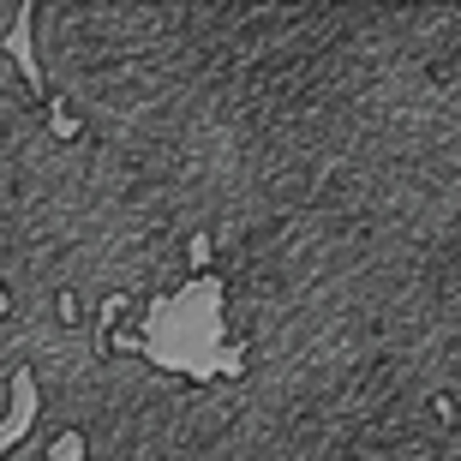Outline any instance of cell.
Returning a JSON list of instances; mask_svg holds the SVG:
<instances>
[{
	"mask_svg": "<svg viewBox=\"0 0 461 461\" xmlns=\"http://www.w3.org/2000/svg\"><path fill=\"white\" fill-rule=\"evenodd\" d=\"M18 13H31V6H13V0H6V6H0V31H6V18H18Z\"/></svg>",
	"mask_w": 461,
	"mask_h": 461,
	"instance_id": "cell-1",
	"label": "cell"
}]
</instances>
